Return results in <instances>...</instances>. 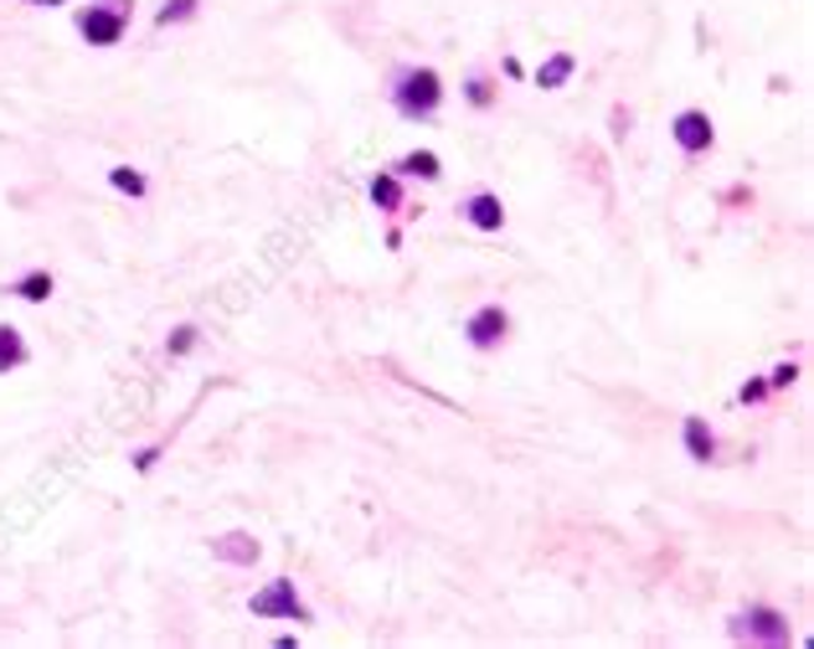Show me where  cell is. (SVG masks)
I'll return each instance as SVG.
<instances>
[{
	"label": "cell",
	"mask_w": 814,
	"mask_h": 649,
	"mask_svg": "<svg viewBox=\"0 0 814 649\" xmlns=\"http://www.w3.org/2000/svg\"><path fill=\"white\" fill-rule=\"evenodd\" d=\"M402 171L423 175V181H438V155H433V150H413V155L402 160Z\"/></svg>",
	"instance_id": "obj_13"
},
{
	"label": "cell",
	"mask_w": 814,
	"mask_h": 649,
	"mask_svg": "<svg viewBox=\"0 0 814 649\" xmlns=\"http://www.w3.org/2000/svg\"><path fill=\"white\" fill-rule=\"evenodd\" d=\"M464 217L479 227V232H500V223H506V206H500V196H490V191H479V196H469V206H464Z\"/></svg>",
	"instance_id": "obj_7"
},
{
	"label": "cell",
	"mask_w": 814,
	"mask_h": 649,
	"mask_svg": "<svg viewBox=\"0 0 814 649\" xmlns=\"http://www.w3.org/2000/svg\"><path fill=\"white\" fill-rule=\"evenodd\" d=\"M129 0H98L78 17V32L88 36V47H113L119 36L129 32V17H124Z\"/></svg>",
	"instance_id": "obj_1"
},
{
	"label": "cell",
	"mask_w": 814,
	"mask_h": 649,
	"mask_svg": "<svg viewBox=\"0 0 814 649\" xmlns=\"http://www.w3.org/2000/svg\"><path fill=\"white\" fill-rule=\"evenodd\" d=\"M371 202L377 206H387V212H398V202H402V186L392 181V175H377L371 181Z\"/></svg>",
	"instance_id": "obj_14"
},
{
	"label": "cell",
	"mask_w": 814,
	"mask_h": 649,
	"mask_svg": "<svg viewBox=\"0 0 814 649\" xmlns=\"http://www.w3.org/2000/svg\"><path fill=\"white\" fill-rule=\"evenodd\" d=\"M686 448H691V459H702V464L717 454V439L706 433L702 418H686Z\"/></svg>",
	"instance_id": "obj_10"
},
{
	"label": "cell",
	"mask_w": 814,
	"mask_h": 649,
	"mask_svg": "<svg viewBox=\"0 0 814 649\" xmlns=\"http://www.w3.org/2000/svg\"><path fill=\"white\" fill-rule=\"evenodd\" d=\"M506 331H511V320H506V310L500 304H485V310H475L469 315V325H464V335H469V346L475 350H490L506 340Z\"/></svg>",
	"instance_id": "obj_5"
},
{
	"label": "cell",
	"mask_w": 814,
	"mask_h": 649,
	"mask_svg": "<svg viewBox=\"0 0 814 649\" xmlns=\"http://www.w3.org/2000/svg\"><path fill=\"white\" fill-rule=\"evenodd\" d=\"M799 377V366H779V371H773V377H768V387H789V381Z\"/></svg>",
	"instance_id": "obj_19"
},
{
	"label": "cell",
	"mask_w": 814,
	"mask_h": 649,
	"mask_svg": "<svg viewBox=\"0 0 814 649\" xmlns=\"http://www.w3.org/2000/svg\"><path fill=\"white\" fill-rule=\"evenodd\" d=\"M192 346H196V331H192V325H181V331L171 335V350H176V356H186Z\"/></svg>",
	"instance_id": "obj_17"
},
{
	"label": "cell",
	"mask_w": 814,
	"mask_h": 649,
	"mask_svg": "<svg viewBox=\"0 0 814 649\" xmlns=\"http://www.w3.org/2000/svg\"><path fill=\"white\" fill-rule=\"evenodd\" d=\"M253 614L258 618H294V624H304V618H310V608L300 603L294 583H289V577H279V583H269L263 593H253Z\"/></svg>",
	"instance_id": "obj_4"
},
{
	"label": "cell",
	"mask_w": 814,
	"mask_h": 649,
	"mask_svg": "<svg viewBox=\"0 0 814 649\" xmlns=\"http://www.w3.org/2000/svg\"><path fill=\"white\" fill-rule=\"evenodd\" d=\"M732 639H758V645H789V624H783L773 608H742L732 614Z\"/></svg>",
	"instance_id": "obj_3"
},
{
	"label": "cell",
	"mask_w": 814,
	"mask_h": 649,
	"mask_svg": "<svg viewBox=\"0 0 814 649\" xmlns=\"http://www.w3.org/2000/svg\"><path fill=\"white\" fill-rule=\"evenodd\" d=\"M109 181H113L119 191H129V196H144V175H140V171H129V165H113Z\"/></svg>",
	"instance_id": "obj_15"
},
{
	"label": "cell",
	"mask_w": 814,
	"mask_h": 649,
	"mask_svg": "<svg viewBox=\"0 0 814 649\" xmlns=\"http://www.w3.org/2000/svg\"><path fill=\"white\" fill-rule=\"evenodd\" d=\"M21 361H26V340H21V331L17 325H0V377L17 371Z\"/></svg>",
	"instance_id": "obj_9"
},
{
	"label": "cell",
	"mask_w": 814,
	"mask_h": 649,
	"mask_svg": "<svg viewBox=\"0 0 814 649\" xmlns=\"http://www.w3.org/2000/svg\"><path fill=\"white\" fill-rule=\"evenodd\" d=\"M438 98H444V88H438V73H433V67H413V73L398 78V109L408 113V119H428V113L438 109Z\"/></svg>",
	"instance_id": "obj_2"
},
{
	"label": "cell",
	"mask_w": 814,
	"mask_h": 649,
	"mask_svg": "<svg viewBox=\"0 0 814 649\" xmlns=\"http://www.w3.org/2000/svg\"><path fill=\"white\" fill-rule=\"evenodd\" d=\"M196 11V0H165V6H160V26H171V21H186Z\"/></svg>",
	"instance_id": "obj_16"
},
{
	"label": "cell",
	"mask_w": 814,
	"mask_h": 649,
	"mask_svg": "<svg viewBox=\"0 0 814 649\" xmlns=\"http://www.w3.org/2000/svg\"><path fill=\"white\" fill-rule=\"evenodd\" d=\"M675 144L686 150V155H702L706 144H712V119L702 109H686L675 119Z\"/></svg>",
	"instance_id": "obj_6"
},
{
	"label": "cell",
	"mask_w": 814,
	"mask_h": 649,
	"mask_svg": "<svg viewBox=\"0 0 814 649\" xmlns=\"http://www.w3.org/2000/svg\"><path fill=\"white\" fill-rule=\"evenodd\" d=\"M11 294H21V300L26 304H42L52 294V273L47 269H36V273H26V279H21L17 289H11Z\"/></svg>",
	"instance_id": "obj_12"
},
{
	"label": "cell",
	"mask_w": 814,
	"mask_h": 649,
	"mask_svg": "<svg viewBox=\"0 0 814 649\" xmlns=\"http://www.w3.org/2000/svg\"><path fill=\"white\" fill-rule=\"evenodd\" d=\"M573 52H557V57H552V63H542V73H536V83H542V88H562V83L573 78Z\"/></svg>",
	"instance_id": "obj_11"
},
{
	"label": "cell",
	"mask_w": 814,
	"mask_h": 649,
	"mask_svg": "<svg viewBox=\"0 0 814 649\" xmlns=\"http://www.w3.org/2000/svg\"><path fill=\"white\" fill-rule=\"evenodd\" d=\"M763 392H768L763 381H748V387H742V402H758V397H763Z\"/></svg>",
	"instance_id": "obj_20"
},
{
	"label": "cell",
	"mask_w": 814,
	"mask_h": 649,
	"mask_svg": "<svg viewBox=\"0 0 814 649\" xmlns=\"http://www.w3.org/2000/svg\"><path fill=\"white\" fill-rule=\"evenodd\" d=\"M211 556H223V562H232V567H253V562H258V541L242 537V531H232V537L211 541Z\"/></svg>",
	"instance_id": "obj_8"
},
{
	"label": "cell",
	"mask_w": 814,
	"mask_h": 649,
	"mask_svg": "<svg viewBox=\"0 0 814 649\" xmlns=\"http://www.w3.org/2000/svg\"><path fill=\"white\" fill-rule=\"evenodd\" d=\"M469 104H479V109L490 104V83H485V78H475V83H469Z\"/></svg>",
	"instance_id": "obj_18"
}]
</instances>
